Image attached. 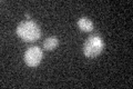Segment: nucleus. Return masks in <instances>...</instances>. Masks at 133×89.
Segmentation results:
<instances>
[{"label": "nucleus", "mask_w": 133, "mask_h": 89, "mask_svg": "<svg viewBox=\"0 0 133 89\" xmlns=\"http://www.w3.org/2000/svg\"><path fill=\"white\" fill-rule=\"evenodd\" d=\"M16 32L26 42H35L41 37V30L39 26L32 20L23 21L19 23L16 29Z\"/></svg>", "instance_id": "f257e3e1"}, {"label": "nucleus", "mask_w": 133, "mask_h": 89, "mask_svg": "<svg viewBox=\"0 0 133 89\" xmlns=\"http://www.w3.org/2000/svg\"><path fill=\"white\" fill-rule=\"evenodd\" d=\"M103 47H104V42H103L101 37L98 35L91 36L84 41L83 54H84L85 57H89V58L97 57L102 52Z\"/></svg>", "instance_id": "f03ea898"}, {"label": "nucleus", "mask_w": 133, "mask_h": 89, "mask_svg": "<svg viewBox=\"0 0 133 89\" xmlns=\"http://www.w3.org/2000/svg\"><path fill=\"white\" fill-rule=\"evenodd\" d=\"M42 50L37 46H33L26 50V52L23 55V60L29 67H37L40 65L41 60H42Z\"/></svg>", "instance_id": "7ed1b4c3"}, {"label": "nucleus", "mask_w": 133, "mask_h": 89, "mask_svg": "<svg viewBox=\"0 0 133 89\" xmlns=\"http://www.w3.org/2000/svg\"><path fill=\"white\" fill-rule=\"evenodd\" d=\"M78 27L80 30L84 31V32H90L93 30V22L91 21L90 19L85 18V17H82V18H80L78 20Z\"/></svg>", "instance_id": "20e7f679"}, {"label": "nucleus", "mask_w": 133, "mask_h": 89, "mask_svg": "<svg viewBox=\"0 0 133 89\" xmlns=\"http://www.w3.org/2000/svg\"><path fill=\"white\" fill-rule=\"evenodd\" d=\"M43 49L47 50V51H50V50H53L58 47L59 45V40L57 39L56 37H49L43 41Z\"/></svg>", "instance_id": "39448f33"}, {"label": "nucleus", "mask_w": 133, "mask_h": 89, "mask_svg": "<svg viewBox=\"0 0 133 89\" xmlns=\"http://www.w3.org/2000/svg\"><path fill=\"white\" fill-rule=\"evenodd\" d=\"M26 17H27V18H28V19H30V18H31V16H30V15H29V14H26Z\"/></svg>", "instance_id": "423d86ee"}]
</instances>
